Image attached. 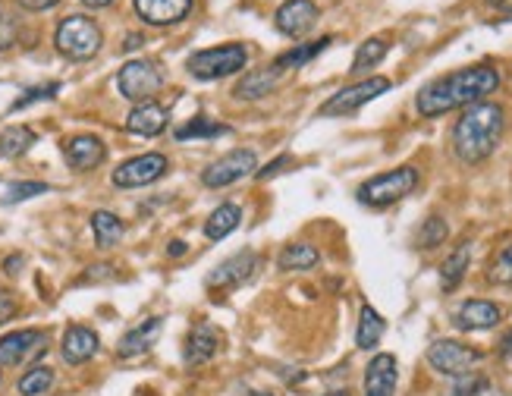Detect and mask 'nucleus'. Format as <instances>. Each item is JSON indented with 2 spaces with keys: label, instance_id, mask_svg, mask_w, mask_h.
I'll list each match as a JSON object with an SVG mask.
<instances>
[{
  "label": "nucleus",
  "instance_id": "obj_18",
  "mask_svg": "<svg viewBox=\"0 0 512 396\" xmlns=\"http://www.w3.org/2000/svg\"><path fill=\"white\" fill-rule=\"evenodd\" d=\"M192 10V0H136V13L148 26H176Z\"/></svg>",
  "mask_w": 512,
  "mask_h": 396
},
{
  "label": "nucleus",
  "instance_id": "obj_17",
  "mask_svg": "<svg viewBox=\"0 0 512 396\" xmlns=\"http://www.w3.org/2000/svg\"><path fill=\"white\" fill-rule=\"evenodd\" d=\"M396 356L390 352H377L365 368V396H393L396 393Z\"/></svg>",
  "mask_w": 512,
  "mask_h": 396
},
{
  "label": "nucleus",
  "instance_id": "obj_28",
  "mask_svg": "<svg viewBox=\"0 0 512 396\" xmlns=\"http://www.w3.org/2000/svg\"><path fill=\"white\" fill-rule=\"evenodd\" d=\"M123 230H126L123 220L114 211H95L92 214V233H95L98 249H114L123 239Z\"/></svg>",
  "mask_w": 512,
  "mask_h": 396
},
{
  "label": "nucleus",
  "instance_id": "obj_42",
  "mask_svg": "<svg viewBox=\"0 0 512 396\" xmlns=\"http://www.w3.org/2000/svg\"><path fill=\"white\" fill-rule=\"evenodd\" d=\"M16 268H22V255H10V258L4 261V271H7V274H16Z\"/></svg>",
  "mask_w": 512,
  "mask_h": 396
},
{
  "label": "nucleus",
  "instance_id": "obj_19",
  "mask_svg": "<svg viewBox=\"0 0 512 396\" xmlns=\"http://www.w3.org/2000/svg\"><path fill=\"white\" fill-rule=\"evenodd\" d=\"M220 352V334L211 324H198L186 334V346H183V362L198 368V365H208L214 356Z\"/></svg>",
  "mask_w": 512,
  "mask_h": 396
},
{
  "label": "nucleus",
  "instance_id": "obj_16",
  "mask_svg": "<svg viewBox=\"0 0 512 396\" xmlns=\"http://www.w3.org/2000/svg\"><path fill=\"white\" fill-rule=\"evenodd\" d=\"M32 352H44L41 330H13V334L0 337V368H16Z\"/></svg>",
  "mask_w": 512,
  "mask_h": 396
},
{
  "label": "nucleus",
  "instance_id": "obj_35",
  "mask_svg": "<svg viewBox=\"0 0 512 396\" xmlns=\"http://www.w3.org/2000/svg\"><path fill=\"white\" fill-rule=\"evenodd\" d=\"M57 92H60V82H44V85L26 88V92H22V98L13 101L10 110H22V107H29L35 101H51V98H57Z\"/></svg>",
  "mask_w": 512,
  "mask_h": 396
},
{
  "label": "nucleus",
  "instance_id": "obj_30",
  "mask_svg": "<svg viewBox=\"0 0 512 396\" xmlns=\"http://www.w3.org/2000/svg\"><path fill=\"white\" fill-rule=\"evenodd\" d=\"M390 51L387 38H368L359 44V51H355V60H352V76H362L368 70H374L377 63H381Z\"/></svg>",
  "mask_w": 512,
  "mask_h": 396
},
{
  "label": "nucleus",
  "instance_id": "obj_22",
  "mask_svg": "<svg viewBox=\"0 0 512 396\" xmlns=\"http://www.w3.org/2000/svg\"><path fill=\"white\" fill-rule=\"evenodd\" d=\"M280 76H283V73H277L274 66H264V70H252V73L242 76V82L233 88V95H236L239 101H258V98H264V95H271V92H274L277 82H280Z\"/></svg>",
  "mask_w": 512,
  "mask_h": 396
},
{
  "label": "nucleus",
  "instance_id": "obj_37",
  "mask_svg": "<svg viewBox=\"0 0 512 396\" xmlns=\"http://www.w3.org/2000/svg\"><path fill=\"white\" fill-rule=\"evenodd\" d=\"M487 390V378L484 374H462V378H456V387L447 393V396H481Z\"/></svg>",
  "mask_w": 512,
  "mask_h": 396
},
{
  "label": "nucleus",
  "instance_id": "obj_34",
  "mask_svg": "<svg viewBox=\"0 0 512 396\" xmlns=\"http://www.w3.org/2000/svg\"><path fill=\"white\" fill-rule=\"evenodd\" d=\"M487 280L497 283V286H512V242L503 246L491 258V264H487Z\"/></svg>",
  "mask_w": 512,
  "mask_h": 396
},
{
  "label": "nucleus",
  "instance_id": "obj_2",
  "mask_svg": "<svg viewBox=\"0 0 512 396\" xmlns=\"http://www.w3.org/2000/svg\"><path fill=\"white\" fill-rule=\"evenodd\" d=\"M506 132V110L494 101H478L462 110L453 126V151L462 164H481L497 151Z\"/></svg>",
  "mask_w": 512,
  "mask_h": 396
},
{
  "label": "nucleus",
  "instance_id": "obj_38",
  "mask_svg": "<svg viewBox=\"0 0 512 396\" xmlns=\"http://www.w3.org/2000/svg\"><path fill=\"white\" fill-rule=\"evenodd\" d=\"M293 164V158H289V154H280V158H274L271 164H264L261 170H255V176L264 183V180H274L277 173H283V167H289Z\"/></svg>",
  "mask_w": 512,
  "mask_h": 396
},
{
  "label": "nucleus",
  "instance_id": "obj_27",
  "mask_svg": "<svg viewBox=\"0 0 512 396\" xmlns=\"http://www.w3.org/2000/svg\"><path fill=\"white\" fill-rule=\"evenodd\" d=\"M321 264V252L315 246H308V242H293V246H286L277 258V268L280 271H311Z\"/></svg>",
  "mask_w": 512,
  "mask_h": 396
},
{
  "label": "nucleus",
  "instance_id": "obj_48",
  "mask_svg": "<svg viewBox=\"0 0 512 396\" xmlns=\"http://www.w3.org/2000/svg\"><path fill=\"white\" fill-rule=\"evenodd\" d=\"M249 396H274V393H261V390H255V393H249Z\"/></svg>",
  "mask_w": 512,
  "mask_h": 396
},
{
  "label": "nucleus",
  "instance_id": "obj_47",
  "mask_svg": "<svg viewBox=\"0 0 512 396\" xmlns=\"http://www.w3.org/2000/svg\"><path fill=\"white\" fill-rule=\"evenodd\" d=\"M324 396H352L349 390H330V393H324Z\"/></svg>",
  "mask_w": 512,
  "mask_h": 396
},
{
  "label": "nucleus",
  "instance_id": "obj_23",
  "mask_svg": "<svg viewBox=\"0 0 512 396\" xmlns=\"http://www.w3.org/2000/svg\"><path fill=\"white\" fill-rule=\"evenodd\" d=\"M333 44V38L327 35V38H318V41H308V44H296L293 51H286V54H280L271 66L277 73H286V70H299V66H305V63H311L318 54H324L327 48Z\"/></svg>",
  "mask_w": 512,
  "mask_h": 396
},
{
  "label": "nucleus",
  "instance_id": "obj_10",
  "mask_svg": "<svg viewBox=\"0 0 512 396\" xmlns=\"http://www.w3.org/2000/svg\"><path fill=\"white\" fill-rule=\"evenodd\" d=\"M170 170V161L158 151L139 154V158H129L114 170V186L120 189H139V186H151L158 183L161 176Z\"/></svg>",
  "mask_w": 512,
  "mask_h": 396
},
{
  "label": "nucleus",
  "instance_id": "obj_26",
  "mask_svg": "<svg viewBox=\"0 0 512 396\" xmlns=\"http://www.w3.org/2000/svg\"><path fill=\"white\" fill-rule=\"evenodd\" d=\"M239 220H242V208L227 202V205H220L211 211V217L205 220V236L211 242H220V239H227L236 227H239Z\"/></svg>",
  "mask_w": 512,
  "mask_h": 396
},
{
  "label": "nucleus",
  "instance_id": "obj_40",
  "mask_svg": "<svg viewBox=\"0 0 512 396\" xmlns=\"http://www.w3.org/2000/svg\"><path fill=\"white\" fill-rule=\"evenodd\" d=\"M13 19L10 16H0V51L13 48Z\"/></svg>",
  "mask_w": 512,
  "mask_h": 396
},
{
  "label": "nucleus",
  "instance_id": "obj_41",
  "mask_svg": "<svg viewBox=\"0 0 512 396\" xmlns=\"http://www.w3.org/2000/svg\"><path fill=\"white\" fill-rule=\"evenodd\" d=\"M22 7L26 10H32V13H41V10H51V7H57L60 0H19Z\"/></svg>",
  "mask_w": 512,
  "mask_h": 396
},
{
  "label": "nucleus",
  "instance_id": "obj_24",
  "mask_svg": "<svg viewBox=\"0 0 512 396\" xmlns=\"http://www.w3.org/2000/svg\"><path fill=\"white\" fill-rule=\"evenodd\" d=\"M384 330H387L384 315L377 312V308H371V305H362V312H359V327H355V346L365 349V352L374 349L377 343H381Z\"/></svg>",
  "mask_w": 512,
  "mask_h": 396
},
{
  "label": "nucleus",
  "instance_id": "obj_1",
  "mask_svg": "<svg viewBox=\"0 0 512 396\" xmlns=\"http://www.w3.org/2000/svg\"><path fill=\"white\" fill-rule=\"evenodd\" d=\"M500 88V73L491 63H478V66H465L450 76H440L431 85H425L415 98V107L421 117H443L450 110L459 107H472L484 101L487 95H494Z\"/></svg>",
  "mask_w": 512,
  "mask_h": 396
},
{
  "label": "nucleus",
  "instance_id": "obj_7",
  "mask_svg": "<svg viewBox=\"0 0 512 396\" xmlns=\"http://www.w3.org/2000/svg\"><path fill=\"white\" fill-rule=\"evenodd\" d=\"M387 88H390L387 76H371V79H362V82H355V85H346V88H340L337 95H330L321 104L318 114L321 117H349V114H355V110H362L368 101L381 98Z\"/></svg>",
  "mask_w": 512,
  "mask_h": 396
},
{
  "label": "nucleus",
  "instance_id": "obj_45",
  "mask_svg": "<svg viewBox=\"0 0 512 396\" xmlns=\"http://www.w3.org/2000/svg\"><path fill=\"white\" fill-rule=\"evenodd\" d=\"M85 7H92V10H101V7H110L114 0H82Z\"/></svg>",
  "mask_w": 512,
  "mask_h": 396
},
{
  "label": "nucleus",
  "instance_id": "obj_49",
  "mask_svg": "<svg viewBox=\"0 0 512 396\" xmlns=\"http://www.w3.org/2000/svg\"><path fill=\"white\" fill-rule=\"evenodd\" d=\"M491 396H509V393H491Z\"/></svg>",
  "mask_w": 512,
  "mask_h": 396
},
{
  "label": "nucleus",
  "instance_id": "obj_20",
  "mask_svg": "<svg viewBox=\"0 0 512 396\" xmlns=\"http://www.w3.org/2000/svg\"><path fill=\"white\" fill-rule=\"evenodd\" d=\"M167 120L170 114L161 107V104H136L129 110V117H126V129L132 132V136H142V139H154V136H161V132L167 129Z\"/></svg>",
  "mask_w": 512,
  "mask_h": 396
},
{
  "label": "nucleus",
  "instance_id": "obj_44",
  "mask_svg": "<svg viewBox=\"0 0 512 396\" xmlns=\"http://www.w3.org/2000/svg\"><path fill=\"white\" fill-rule=\"evenodd\" d=\"M500 356L503 359H512V330H509V334L503 337V343H500Z\"/></svg>",
  "mask_w": 512,
  "mask_h": 396
},
{
  "label": "nucleus",
  "instance_id": "obj_29",
  "mask_svg": "<svg viewBox=\"0 0 512 396\" xmlns=\"http://www.w3.org/2000/svg\"><path fill=\"white\" fill-rule=\"evenodd\" d=\"M38 142V136L29 126H7L0 132V158H22L32 145Z\"/></svg>",
  "mask_w": 512,
  "mask_h": 396
},
{
  "label": "nucleus",
  "instance_id": "obj_13",
  "mask_svg": "<svg viewBox=\"0 0 512 396\" xmlns=\"http://www.w3.org/2000/svg\"><path fill=\"white\" fill-rule=\"evenodd\" d=\"M503 321V308L497 302H487V299H469L456 308L453 324L459 330H469V334H478V330H491Z\"/></svg>",
  "mask_w": 512,
  "mask_h": 396
},
{
  "label": "nucleus",
  "instance_id": "obj_8",
  "mask_svg": "<svg viewBox=\"0 0 512 396\" xmlns=\"http://www.w3.org/2000/svg\"><path fill=\"white\" fill-rule=\"evenodd\" d=\"M484 352L475 346H465L459 340H434L428 346V365L437 374H447V378H462V374H472L475 365H481Z\"/></svg>",
  "mask_w": 512,
  "mask_h": 396
},
{
  "label": "nucleus",
  "instance_id": "obj_43",
  "mask_svg": "<svg viewBox=\"0 0 512 396\" xmlns=\"http://www.w3.org/2000/svg\"><path fill=\"white\" fill-rule=\"evenodd\" d=\"M167 252H170L173 258H180V255H186V242H183V239H173Z\"/></svg>",
  "mask_w": 512,
  "mask_h": 396
},
{
  "label": "nucleus",
  "instance_id": "obj_31",
  "mask_svg": "<svg viewBox=\"0 0 512 396\" xmlns=\"http://www.w3.org/2000/svg\"><path fill=\"white\" fill-rule=\"evenodd\" d=\"M217 136H230V126L208 120V117H195L192 123L180 126L173 132L176 142H189V139H217Z\"/></svg>",
  "mask_w": 512,
  "mask_h": 396
},
{
  "label": "nucleus",
  "instance_id": "obj_21",
  "mask_svg": "<svg viewBox=\"0 0 512 396\" xmlns=\"http://www.w3.org/2000/svg\"><path fill=\"white\" fill-rule=\"evenodd\" d=\"M161 334H164V318H145L142 324H136V327H132L129 334L120 340L117 356H120V359H136V356H142V352H148L154 343H158Z\"/></svg>",
  "mask_w": 512,
  "mask_h": 396
},
{
  "label": "nucleus",
  "instance_id": "obj_36",
  "mask_svg": "<svg viewBox=\"0 0 512 396\" xmlns=\"http://www.w3.org/2000/svg\"><path fill=\"white\" fill-rule=\"evenodd\" d=\"M51 186L48 183H10L4 192V205H16V202H26V198L44 195Z\"/></svg>",
  "mask_w": 512,
  "mask_h": 396
},
{
  "label": "nucleus",
  "instance_id": "obj_4",
  "mask_svg": "<svg viewBox=\"0 0 512 396\" xmlns=\"http://www.w3.org/2000/svg\"><path fill=\"white\" fill-rule=\"evenodd\" d=\"M249 63V51L246 44H220V48H205V51H195L189 60H186V70L202 79V82H211V79H227V76H236L246 70Z\"/></svg>",
  "mask_w": 512,
  "mask_h": 396
},
{
  "label": "nucleus",
  "instance_id": "obj_3",
  "mask_svg": "<svg viewBox=\"0 0 512 396\" xmlns=\"http://www.w3.org/2000/svg\"><path fill=\"white\" fill-rule=\"evenodd\" d=\"M418 189V170L415 167H396V170H384L371 176L359 186V202L368 208H390L396 202H403L406 195H412Z\"/></svg>",
  "mask_w": 512,
  "mask_h": 396
},
{
  "label": "nucleus",
  "instance_id": "obj_9",
  "mask_svg": "<svg viewBox=\"0 0 512 396\" xmlns=\"http://www.w3.org/2000/svg\"><path fill=\"white\" fill-rule=\"evenodd\" d=\"M258 170V158L252 148H236L224 158H217L214 164H208V170L202 173V183L208 189H224V186H233L239 183L242 176H249Z\"/></svg>",
  "mask_w": 512,
  "mask_h": 396
},
{
  "label": "nucleus",
  "instance_id": "obj_12",
  "mask_svg": "<svg viewBox=\"0 0 512 396\" xmlns=\"http://www.w3.org/2000/svg\"><path fill=\"white\" fill-rule=\"evenodd\" d=\"M318 16L321 13L311 0H286L277 10L274 22H277V32H283L286 38H302L318 26Z\"/></svg>",
  "mask_w": 512,
  "mask_h": 396
},
{
  "label": "nucleus",
  "instance_id": "obj_15",
  "mask_svg": "<svg viewBox=\"0 0 512 396\" xmlns=\"http://www.w3.org/2000/svg\"><path fill=\"white\" fill-rule=\"evenodd\" d=\"M98 349H101V340H98V334H95L92 327H85V324L66 327L63 343H60L63 362H70V365H85L88 359H95V356H98Z\"/></svg>",
  "mask_w": 512,
  "mask_h": 396
},
{
  "label": "nucleus",
  "instance_id": "obj_11",
  "mask_svg": "<svg viewBox=\"0 0 512 396\" xmlns=\"http://www.w3.org/2000/svg\"><path fill=\"white\" fill-rule=\"evenodd\" d=\"M261 268V258H258V252H252V249H242V252H236L233 258H227V261H220L217 268L208 274V290H236V286H242V283H249L252 277H255V271Z\"/></svg>",
  "mask_w": 512,
  "mask_h": 396
},
{
  "label": "nucleus",
  "instance_id": "obj_33",
  "mask_svg": "<svg viewBox=\"0 0 512 396\" xmlns=\"http://www.w3.org/2000/svg\"><path fill=\"white\" fill-rule=\"evenodd\" d=\"M54 387V371L48 365H35L19 378V393L22 396H44Z\"/></svg>",
  "mask_w": 512,
  "mask_h": 396
},
{
  "label": "nucleus",
  "instance_id": "obj_5",
  "mask_svg": "<svg viewBox=\"0 0 512 396\" xmlns=\"http://www.w3.org/2000/svg\"><path fill=\"white\" fill-rule=\"evenodd\" d=\"M54 44H57V51L63 57H70V60H92L101 51L104 35H101V26H98L95 19H88V16H66L57 26Z\"/></svg>",
  "mask_w": 512,
  "mask_h": 396
},
{
  "label": "nucleus",
  "instance_id": "obj_39",
  "mask_svg": "<svg viewBox=\"0 0 512 396\" xmlns=\"http://www.w3.org/2000/svg\"><path fill=\"white\" fill-rule=\"evenodd\" d=\"M16 312H19L16 296H13V293H7V290H0V324H7Z\"/></svg>",
  "mask_w": 512,
  "mask_h": 396
},
{
  "label": "nucleus",
  "instance_id": "obj_46",
  "mask_svg": "<svg viewBox=\"0 0 512 396\" xmlns=\"http://www.w3.org/2000/svg\"><path fill=\"white\" fill-rule=\"evenodd\" d=\"M139 44H142V38H139V35H129V38H126V44H123V48H126V51H136Z\"/></svg>",
  "mask_w": 512,
  "mask_h": 396
},
{
  "label": "nucleus",
  "instance_id": "obj_32",
  "mask_svg": "<svg viewBox=\"0 0 512 396\" xmlns=\"http://www.w3.org/2000/svg\"><path fill=\"white\" fill-rule=\"evenodd\" d=\"M447 236H450L447 220L434 214V217H428L425 224L418 227V233H415V246H418V249H425V252H431V249H440L443 242H447Z\"/></svg>",
  "mask_w": 512,
  "mask_h": 396
},
{
  "label": "nucleus",
  "instance_id": "obj_6",
  "mask_svg": "<svg viewBox=\"0 0 512 396\" xmlns=\"http://www.w3.org/2000/svg\"><path fill=\"white\" fill-rule=\"evenodd\" d=\"M117 88L126 101H136V104H148L154 95L164 88V70L158 60H129L120 76H117Z\"/></svg>",
  "mask_w": 512,
  "mask_h": 396
},
{
  "label": "nucleus",
  "instance_id": "obj_14",
  "mask_svg": "<svg viewBox=\"0 0 512 396\" xmlns=\"http://www.w3.org/2000/svg\"><path fill=\"white\" fill-rule=\"evenodd\" d=\"M63 158L73 170L85 173V170H95V167L104 164L107 148H104V142L98 136H88V132H82V136H73V139L63 142Z\"/></svg>",
  "mask_w": 512,
  "mask_h": 396
},
{
  "label": "nucleus",
  "instance_id": "obj_25",
  "mask_svg": "<svg viewBox=\"0 0 512 396\" xmlns=\"http://www.w3.org/2000/svg\"><path fill=\"white\" fill-rule=\"evenodd\" d=\"M469 261H472V246H469V242H459V246L453 249V255L440 264V286H443V293H453L456 286L462 283L465 271H469Z\"/></svg>",
  "mask_w": 512,
  "mask_h": 396
}]
</instances>
